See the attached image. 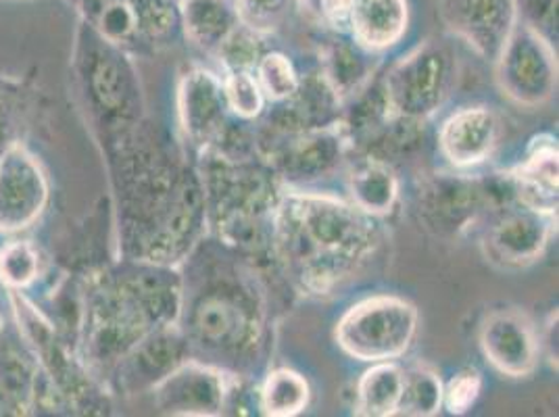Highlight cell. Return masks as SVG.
<instances>
[{
    "label": "cell",
    "mask_w": 559,
    "mask_h": 417,
    "mask_svg": "<svg viewBox=\"0 0 559 417\" xmlns=\"http://www.w3.org/2000/svg\"><path fill=\"white\" fill-rule=\"evenodd\" d=\"M182 274L178 267L128 259L94 284L84 318L88 364L114 371L148 334L180 322Z\"/></svg>",
    "instance_id": "277c9868"
},
{
    "label": "cell",
    "mask_w": 559,
    "mask_h": 417,
    "mask_svg": "<svg viewBox=\"0 0 559 417\" xmlns=\"http://www.w3.org/2000/svg\"><path fill=\"white\" fill-rule=\"evenodd\" d=\"M139 128L119 139L123 251L132 261L178 267L207 230L201 174L176 146Z\"/></svg>",
    "instance_id": "6da1fadb"
},
{
    "label": "cell",
    "mask_w": 559,
    "mask_h": 417,
    "mask_svg": "<svg viewBox=\"0 0 559 417\" xmlns=\"http://www.w3.org/2000/svg\"><path fill=\"white\" fill-rule=\"evenodd\" d=\"M136 36L146 43H167L180 27L176 0H126Z\"/></svg>",
    "instance_id": "83f0119b"
},
{
    "label": "cell",
    "mask_w": 559,
    "mask_h": 417,
    "mask_svg": "<svg viewBox=\"0 0 559 417\" xmlns=\"http://www.w3.org/2000/svg\"><path fill=\"white\" fill-rule=\"evenodd\" d=\"M453 82V55L437 43H424L396 61L382 78V88L396 119L421 126L447 103Z\"/></svg>",
    "instance_id": "ba28073f"
},
{
    "label": "cell",
    "mask_w": 559,
    "mask_h": 417,
    "mask_svg": "<svg viewBox=\"0 0 559 417\" xmlns=\"http://www.w3.org/2000/svg\"><path fill=\"white\" fill-rule=\"evenodd\" d=\"M199 174L205 192L207 226L238 255L272 253V215L282 180L259 153L228 157L215 148L201 151Z\"/></svg>",
    "instance_id": "5b68a950"
},
{
    "label": "cell",
    "mask_w": 559,
    "mask_h": 417,
    "mask_svg": "<svg viewBox=\"0 0 559 417\" xmlns=\"http://www.w3.org/2000/svg\"><path fill=\"white\" fill-rule=\"evenodd\" d=\"M495 63L501 91L522 107L545 105L558 88L556 48L520 22Z\"/></svg>",
    "instance_id": "9c48e42d"
},
{
    "label": "cell",
    "mask_w": 559,
    "mask_h": 417,
    "mask_svg": "<svg viewBox=\"0 0 559 417\" xmlns=\"http://www.w3.org/2000/svg\"><path fill=\"white\" fill-rule=\"evenodd\" d=\"M480 347L490 366L510 378H524L535 371L540 341L533 322L513 311H495L480 327Z\"/></svg>",
    "instance_id": "e0dca14e"
},
{
    "label": "cell",
    "mask_w": 559,
    "mask_h": 417,
    "mask_svg": "<svg viewBox=\"0 0 559 417\" xmlns=\"http://www.w3.org/2000/svg\"><path fill=\"white\" fill-rule=\"evenodd\" d=\"M38 272V255L32 245L13 242L0 251V276L11 286H25Z\"/></svg>",
    "instance_id": "e575fe53"
},
{
    "label": "cell",
    "mask_w": 559,
    "mask_h": 417,
    "mask_svg": "<svg viewBox=\"0 0 559 417\" xmlns=\"http://www.w3.org/2000/svg\"><path fill=\"white\" fill-rule=\"evenodd\" d=\"M518 22L558 50V0H515Z\"/></svg>",
    "instance_id": "1f68e13d"
},
{
    "label": "cell",
    "mask_w": 559,
    "mask_h": 417,
    "mask_svg": "<svg viewBox=\"0 0 559 417\" xmlns=\"http://www.w3.org/2000/svg\"><path fill=\"white\" fill-rule=\"evenodd\" d=\"M201 245V242H199ZM188 255L182 276L180 330L190 357L215 368L251 376L267 334V305L253 272L224 245V255L201 247Z\"/></svg>",
    "instance_id": "7a4b0ae2"
},
{
    "label": "cell",
    "mask_w": 559,
    "mask_h": 417,
    "mask_svg": "<svg viewBox=\"0 0 559 417\" xmlns=\"http://www.w3.org/2000/svg\"><path fill=\"white\" fill-rule=\"evenodd\" d=\"M187 359H190L187 336L180 325H169L140 341L111 373L119 391L136 394L153 391Z\"/></svg>",
    "instance_id": "5bb4252c"
},
{
    "label": "cell",
    "mask_w": 559,
    "mask_h": 417,
    "mask_svg": "<svg viewBox=\"0 0 559 417\" xmlns=\"http://www.w3.org/2000/svg\"><path fill=\"white\" fill-rule=\"evenodd\" d=\"M350 2L353 0H320L324 22L341 34L349 32Z\"/></svg>",
    "instance_id": "d590c367"
},
{
    "label": "cell",
    "mask_w": 559,
    "mask_h": 417,
    "mask_svg": "<svg viewBox=\"0 0 559 417\" xmlns=\"http://www.w3.org/2000/svg\"><path fill=\"white\" fill-rule=\"evenodd\" d=\"M238 376L199 359H187L155 391V403L167 416H222Z\"/></svg>",
    "instance_id": "8fae6325"
},
{
    "label": "cell",
    "mask_w": 559,
    "mask_h": 417,
    "mask_svg": "<svg viewBox=\"0 0 559 417\" xmlns=\"http://www.w3.org/2000/svg\"><path fill=\"white\" fill-rule=\"evenodd\" d=\"M82 63V82L100 123L119 139L136 130L142 121L139 78L116 43L94 29Z\"/></svg>",
    "instance_id": "52a82bcc"
},
{
    "label": "cell",
    "mask_w": 559,
    "mask_h": 417,
    "mask_svg": "<svg viewBox=\"0 0 559 417\" xmlns=\"http://www.w3.org/2000/svg\"><path fill=\"white\" fill-rule=\"evenodd\" d=\"M349 192L355 207L380 217L395 207L399 180L384 159L366 157L355 163L349 171Z\"/></svg>",
    "instance_id": "cb8c5ba5"
},
{
    "label": "cell",
    "mask_w": 559,
    "mask_h": 417,
    "mask_svg": "<svg viewBox=\"0 0 559 417\" xmlns=\"http://www.w3.org/2000/svg\"><path fill=\"white\" fill-rule=\"evenodd\" d=\"M558 140L543 134L533 140L526 159L510 171L518 205L535 208L545 215H556L558 213Z\"/></svg>",
    "instance_id": "ffe728a7"
},
{
    "label": "cell",
    "mask_w": 559,
    "mask_h": 417,
    "mask_svg": "<svg viewBox=\"0 0 559 417\" xmlns=\"http://www.w3.org/2000/svg\"><path fill=\"white\" fill-rule=\"evenodd\" d=\"M222 84L233 116L242 121H253L263 114L267 100L253 71H224Z\"/></svg>",
    "instance_id": "f546056e"
},
{
    "label": "cell",
    "mask_w": 559,
    "mask_h": 417,
    "mask_svg": "<svg viewBox=\"0 0 559 417\" xmlns=\"http://www.w3.org/2000/svg\"><path fill=\"white\" fill-rule=\"evenodd\" d=\"M240 24L259 34H270L286 17L290 0H236Z\"/></svg>",
    "instance_id": "d6a6232c"
},
{
    "label": "cell",
    "mask_w": 559,
    "mask_h": 417,
    "mask_svg": "<svg viewBox=\"0 0 559 417\" xmlns=\"http://www.w3.org/2000/svg\"><path fill=\"white\" fill-rule=\"evenodd\" d=\"M418 309L405 299L380 295L353 305L336 325V341L353 359L393 361L414 345Z\"/></svg>",
    "instance_id": "8992f818"
},
{
    "label": "cell",
    "mask_w": 559,
    "mask_h": 417,
    "mask_svg": "<svg viewBox=\"0 0 559 417\" xmlns=\"http://www.w3.org/2000/svg\"><path fill=\"white\" fill-rule=\"evenodd\" d=\"M311 389L299 371L278 368L270 371L259 391V409L263 416L293 417L304 414Z\"/></svg>",
    "instance_id": "484cf974"
},
{
    "label": "cell",
    "mask_w": 559,
    "mask_h": 417,
    "mask_svg": "<svg viewBox=\"0 0 559 417\" xmlns=\"http://www.w3.org/2000/svg\"><path fill=\"white\" fill-rule=\"evenodd\" d=\"M178 114L187 139L199 151L210 148L230 123L222 78L203 68L188 71L178 91Z\"/></svg>",
    "instance_id": "2e32d148"
},
{
    "label": "cell",
    "mask_w": 559,
    "mask_h": 417,
    "mask_svg": "<svg viewBox=\"0 0 559 417\" xmlns=\"http://www.w3.org/2000/svg\"><path fill=\"white\" fill-rule=\"evenodd\" d=\"M554 215L513 205L503 208L485 236V253L501 267H526L540 259L551 236Z\"/></svg>",
    "instance_id": "9a60e30c"
},
{
    "label": "cell",
    "mask_w": 559,
    "mask_h": 417,
    "mask_svg": "<svg viewBox=\"0 0 559 417\" xmlns=\"http://www.w3.org/2000/svg\"><path fill=\"white\" fill-rule=\"evenodd\" d=\"M176 2H180V0H176Z\"/></svg>",
    "instance_id": "8d00e7d4"
},
{
    "label": "cell",
    "mask_w": 559,
    "mask_h": 417,
    "mask_svg": "<svg viewBox=\"0 0 559 417\" xmlns=\"http://www.w3.org/2000/svg\"><path fill=\"white\" fill-rule=\"evenodd\" d=\"M489 208L483 180L441 174L419 192V217L432 233L457 236Z\"/></svg>",
    "instance_id": "4fadbf2b"
},
{
    "label": "cell",
    "mask_w": 559,
    "mask_h": 417,
    "mask_svg": "<svg viewBox=\"0 0 559 417\" xmlns=\"http://www.w3.org/2000/svg\"><path fill=\"white\" fill-rule=\"evenodd\" d=\"M382 240L378 217L313 192H282L272 215V259L309 297H326L355 278Z\"/></svg>",
    "instance_id": "3957f363"
},
{
    "label": "cell",
    "mask_w": 559,
    "mask_h": 417,
    "mask_svg": "<svg viewBox=\"0 0 559 417\" xmlns=\"http://www.w3.org/2000/svg\"><path fill=\"white\" fill-rule=\"evenodd\" d=\"M257 82L265 100L278 105L295 96L301 86V75L295 63L278 50H265L255 65Z\"/></svg>",
    "instance_id": "f1b7e54d"
},
{
    "label": "cell",
    "mask_w": 559,
    "mask_h": 417,
    "mask_svg": "<svg viewBox=\"0 0 559 417\" xmlns=\"http://www.w3.org/2000/svg\"><path fill=\"white\" fill-rule=\"evenodd\" d=\"M350 148L343 121H334L280 142L263 159L274 167L282 182L311 184L341 169Z\"/></svg>",
    "instance_id": "30bf717a"
},
{
    "label": "cell",
    "mask_w": 559,
    "mask_h": 417,
    "mask_svg": "<svg viewBox=\"0 0 559 417\" xmlns=\"http://www.w3.org/2000/svg\"><path fill=\"white\" fill-rule=\"evenodd\" d=\"M263 36L249 29L247 25L238 24L230 38L215 52L224 71H255L257 61L265 52Z\"/></svg>",
    "instance_id": "4dcf8cb0"
},
{
    "label": "cell",
    "mask_w": 559,
    "mask_h": 417,
    "mask_svg": "<svg viewBox=\"0 0 559 417\" xmlns=\"http://www.w3.org/2000/svg\"><path fill=\"white\" fill-rule=\"evenodd\" d=\"M370 50L350 40H332L322 55V75L341 103L349 100L372 82Z\"/></svg>",
    "instance_id": "603a6c76"
},
{
    "label": "cell",
    "mask_w": 559,
    "mask_h": 417,
    "mask_svg": "<svg viewBox=\"0 0 559 417\" xmlns=\"http://www.w3.org/2000/svg\"><path fill=\"white\" fill-rule=\"evenodd\" d=\"M401 396H403V370L393 361L373 364L357 384L355 414L364 417L396 416Z\"/></svg>",
    "instance_id": "d4e9b609"
},
{
    "label": "cell",
    "mask_w": 559,
    "mask_h": 417,
    "mask_svg": "<svg viewBox=\"0 0 559 417\" xmlns=\"http://www.w3.org/2000/svg\"><path fill=\"white\" fill-rule=\"evenodd\" d=\"M443 407V382L426 366L403 371V396L396 416L430 417Z\"/></svg>",
    "instance_id": "4316f807"
},
{
    "label": "cell",
    "mask_w": 559,
    "mask_h": 417,
    "mask_svg": "<svg viewBox=\"0 0 559 417\" xmlns=\"http://www.w3.org/2000/svg\"><path fill=\"white\" fill-rule=\"evenodd\" d=\"M180 27L203 52L215 55L240 24L233 0H180Z\"/></svg>",
    "instance_id": "7402d4cb"
},
{
    "label": "cell",
    "mask_w": 559,
    "mask_h": 417,
    "mask_svg": "<svg viewBox=\"0 0 559 417\" xmlns=\"http://www.w3.org/2000/svg\"><path fill=\"white\" fill-rule=\"evenodd\" d=\"M483 393V373L478 370H464L455 373L443 386V407L451 416L467 414Z\"/></svg>",
    "instance_id": "836d02e7"
},
{
    "label": "cell",
    "mask_w": 559,
    "mask_h": 417,
    "mask_svg": "<svg viewBox=\"0 0 559 417\" xmlns=\"http://www.w3.org/2000/svg\"><path fill=\"white\" fill-rule=\"evenodd\" d=\"M47 201V184L34 159L11 148L0 157V230L25 228Z\"/></svg>",
    "instance_id": "ac0fdd59"
},
{
    "label": "cell",
    "mask_w": 559,
    "mask_h": 417,
    "mask_svg": "<svg viewBox=\"0 0 559 417\" xmlns=\"http://www.w3.org/2000/svg\"><path fill=\"white\" fill-rule=\"evenodd\" d=\"M407 22V0H353L347 34L359 47L380 52L401 43Z\"/></svg>",
    "instance_id": "44dd1931"
},
{
    "label": "cell",
    "mask_w": 559,
    "mask_h": 417,
    "mask_svg": "<svg viewBox=\"0 0 559 417\" xmlns=\"http://www.w3.org/2000/svg\"><path fill=\"white\" fill-rule=\"evenodd\" d=\"M499 142V119L489 107H466L449 117L439 144L444 159L455 169H469L487 162Z\"/></svg>",
    "instance_id": "d6986e66"
},
{
    "label": "cell",
    "mask_w": 559,
    "mask_h": 417,
    "mask_svg": "<svg viewBox=\"0 0 559 417\" xmlns=\"http://www.w3.org/2000/svg\"><path fill=\"white\" fill-rule=\"evenodd\" d=\"M439 15L451 34L492 63L518 24L515 0H441Z\"/></svg>",
    "instance_id": "7c38bea8"
}]
</instances>
